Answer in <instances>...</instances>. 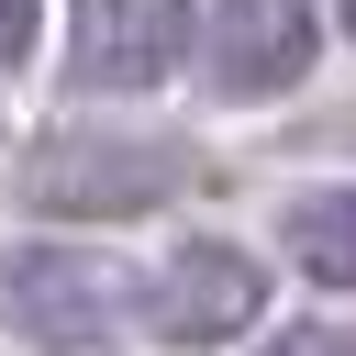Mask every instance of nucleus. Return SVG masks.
<instances>
[{"instance_id": "f257e3e1", "label": "nucleus", "mask_w": 356, "mask_h": 356, "mask_svg": "<svg viewBox=\"0 0 356 356\" xmlns=\"http://www.w3.org/2000/svg\"><path fill=\"white\" fill-rule=\"evenodd\" d=\"M178 189H189V145H145V134H56L33 156L44 211H145Z\"/></svg>"}, {"instance_id": "f03ea898", "label": "nucleus", "mask_w": 356, "mask_h": 356, "mask_svg": "<svg viewBox=\"0 0 356 356\" xmlns=\"http://www.w3.org/2000/svg\"><path fill=\"white\" fill-rule=\"evenodd\" d=\"M267 312V267L245 245H178L156 278H145V334L156 345H234L245 323Z\"/></svg>"}, {"instance_id": "7ed1b4c3", "label": "nucleus", "mask_w": 356, "mask_h": 356, "mask_svg": "<svg viewBox=\"0 0 356 356\" xmlns=\"http://www.w3.org/2000/svg\"><path fill=\"white\" fill-rule=\"evenodd\" d=\"M122 312V267L78 256V245H0V323L33 345H89Z\"/></svg>"}, {"instance_id": "20e7f679", "label": "nucleus", "mask_w": 356, "mask_h": 356, "mask_svg": "<svg viewBox=\"0 0 356 356\" xmlns=\"http://www.w3.org/2000/svg\"><path fill=\"white\" fill-rule=\"evenodd\" d=\"M189 0H67V67L89 89H156L189 56Z\"/></svg>"}, {"instance_id": "39448f33", "label": "nucleus", "mask_w": 356, "mask_h": 356, "mask_svg": "<svg viewBox=\"0 0 356 356\" xmlns=\"http://www.w3.org/2000/svg\"><path fill=\"white\" fill-rule=\"evenodd\" d=\"M312 44H323V11L312 0H222L200 56H211V89L222 100H267V89H289L312 67Z\"/></svg>"}, {"instance_id": "423d86ee", "label": "nucleus", "mask_w": 356, "mask_h": 356, "mask_svg": "<svg viewBox=\"0 0 356 356\" xmlns=\"http://www.w3.org/2000/svg\"><path fill=\"white\" fill-rule=\"evenodd\" d=\"M289 256H300L323 289H356V189H312V200H289Z\"/></svg>"}, {"instance_id": "0eeeda50", "label": "nucleus", "mask_w": 356, "mask_h": 356, "mask_svg": "<svg viewBox=\"0 0 356 356\" xmlns=\"http://www.w3.org/2000/svg\"><path fill=\"white\" fill-rule=\"evenodd\" d=\"M267 356H356V334H334V323H300V334H278Z\"/></svg>"}, {"instance_id": "6e6552de", "label": "nucleus", "mask_w": 356, "mask_h": 356, "mask_svg": "<svg viewBox=\"0 0 356 356\" xmlns=\"http://www.w3.org/2000/svg\"><path fill=\"white\" fill-rule=\"evenodd\" d=\"M33 11H44V0H0V67L33 56Z\"/></svg>"}, {"instance_id": "1a4fd4ad", "label": "nucleus", "mask_w": 356, "mask_h": 356, "mask_svg": "<svg viewBox=\"0 0 356 356\" xmlns=\"http://www.w3.org/2000/svg\"><path fill=\"white\" fill-rule=\"evenodd\" d=\"M334 22H345V33H356V0H334Z\"/></svg>"}]
</instances>
